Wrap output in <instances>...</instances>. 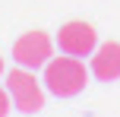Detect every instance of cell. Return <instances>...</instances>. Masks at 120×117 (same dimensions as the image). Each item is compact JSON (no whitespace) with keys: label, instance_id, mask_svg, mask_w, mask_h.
<instances>
[{"label":"cell","instance_id":"obj_1","mask_svg":"<svg viewBox=\"0 0 120 117\" xmlns=\"http://www.w3.org/2000/svg\"><path fill=\"white\" fill-rule=\"evenodd\" d=\"M44 89L57 98H73L85 89L89 82V70H85L82 57H51L44 63Z\"/></svg>","mask_w":120,"mask_h":117},{"label":"cell","instance_id":"obj_2","mask_svg":"<svg viewBox=\"0 0 120 117\" xmlns=\"http://www.w3.org/2000/svg\"><path fill=\"white\" fill-rule=\"evenodd\" d=\"M6 89H10L13 105H16L22 114H38V111L44 108V89H41V82L35 79L32 70H25V67L10 70V76H6Z\"/></svg>","mask_w":120,"mask_h":117},{"label":"cell","instance_id":"obj_3","mask_svg":"<svg viewBox=\"0 0 120 117\" xmlns=\"http://www.w3.org/2000/svg\"><path fill=\"white\" fill-rule=\"evenodd\" d=\"M54 57V41H51L48 32H25V35L16 38V44H13V60L19 63V67L25 70H38L44 67V63Z\"/></svg>","mask_w":120,"mask_h":117},{"label":"cell","instance_id":"obj_4","mask_svg":"<svg viewBox=\"0 0 120 117\" xmlns=\"http://www.w3.org/2000/svg\"><path fill=\"white\" fill-rule=\"evenodd\" d=\"M57 48L70 57H92L98 48V32L92 29L89 22H66L63 29L57 32Z\"/></svg>","mask_w":120,"mask_h":117},{"label":"cell","instance_id":"obj_5","mask_svg":"<svg viewBox=\"0 0 120 117\" xmlns=\"http://www.w3.org/2000/svg\"><path fill=\"white\" fill-rule=\"evenodd\" d=\"M92 73L101 82L120 79V41H104L92 54Z\"/></svg>","mask_w":120,"mask_h":117},{"label":"cell","instance_id":"obj_6","mask_svg":"<svg viewBox=\"0 0 120 117\" xmlns=\"http://www.w3.org/2000/svg\"><path fill=\"white\" fill-rule=\"evenodd\" d=\"M6 114H10V95L0 89V117H6Z\"/></svg>","mask_w":120,"mask_h":117},{"label":"cell","instance_id":"obj_7","mask_svg":"<svg viewBox=\"0 0 120 117\" xmlns=\"http://www.w3.org/2000/svg\"><path fill=\"white\" fill-rule=\"evenodd\" d=\"M0 73H3V57H0Z\"/></svg>","mask_w":120,"mask_h":117}]
</instances>
